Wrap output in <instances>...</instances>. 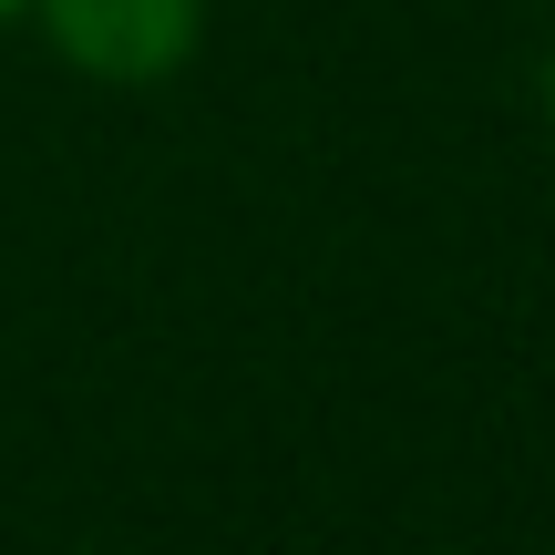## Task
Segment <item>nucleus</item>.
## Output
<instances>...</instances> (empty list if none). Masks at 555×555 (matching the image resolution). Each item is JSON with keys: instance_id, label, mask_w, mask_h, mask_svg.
Segmentation results:
<instances>
[{"instance_id": "1", "label": "nucleus", "mask_w": 555, "mask_h": 555, "mask_svg": "<svg viewBox=\"0 0 555 555\" xmlns=\"http://www.w3.org/2000/svg\"><path fill=\"white\" fill-rule=\"evenodd\" d=\"M52 52L93 82H165L196 62L206 0H31Z\"/></svg>"}, {"instance_id": "2", "label": "nucleus", "mask_w": 555, "mask_h": 555, "mask_svg": "<svg viewBox=\"0 0 555 555\" xmlns=\"http://www.w3.org/2000/svg\"><path fill=\"white\" fill-rule=\"evenodd\" d=\"M21 11H31V0H0V21H21Z\"/></svg>"}]
</instances>
